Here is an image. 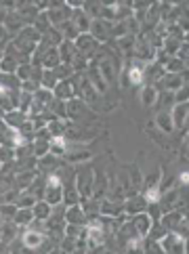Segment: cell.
Wrapping results in <instances>:
<instances>
[{
    "mask_svg": "<svg viewBox=\"0 0 189 254\" xmlns=\"http://www.w3.org/2000/svg\"><path fill=\"white\" fill-rule=\"evenodd\" d=\"M107 197V175L101 170H95V179H93V193H91V199H101Z\"/></svg>",
    "mask_w": 189,
    "mask_h": 254,
    "instance_id": "e0dca14e",
    "label": "cell"
},
{
    "mask_svg": "<svg viewBox=\"0 0 189 254\" xmlns=\"http://www.w3.org/2000/svg\"><path fill=\"white\" fill-rule=\"evenodd\" d=\"M74 49L80 53V55H84L88 61H91L99 51H101V44H99L91 34H80L78 38L74 40Z\"/></svg>",
    "mask_w": 189,
    "mask_h": 254,
    "instance_id": "9c48e42d",
    "label": "cell"
},
{
    "mask_svg": "<svg viewBox=\"0 0 189 254\" xmlns=\"http://www.w3.org/2000/svg\"><path fill=\"white\" fill-rule=\"evenodd\" d=\"M91 160H93V153L88 151L84 145L67 143V149H65V153H63V162H65L67 166H82Z\"/></svg>",
    "mask_w": 189,
    "mask_h": 254,
    "instance_id": "5b68a950",
    "label": "cell"
},
{
    "mask_svg": "<svg viewBox=\"0 0 189 254\" xmlns=\"http://www.w3.org/2000/svg\"><path fill=\"white\" fill-rule=\"evenodd\" d=\"M19 227H17L13 221H4V225L0 227V242L6 244V246H11L15 240H19Z\"/></svg>",
    "mask_w": 189,
    "mask_h": 254,
    "instance_id": "cb8c5ba5",
    "label": "cell"
},
{
    "mask_svg": "<svg viewBox=\"0 0 189 254\" xmlns=\"http://www.w3.org/2000/svg\"><path fill=\"white\" fill-rule=\"evenodd\" d=\"M181 44L183 42L179 38H175V36H166V38H162V51H164L168 57H175L179 53V49H181Z\"/></svg>",
    "mask_w": 189,
    "mask_h": 254,
    "instance_id": "d6a6232c",
    "label": "cell"
},
{
    "mask_svg": "<svg viewBox=\"0 0 189 254\" xmlns=\"http://www.w3.org/2000/svg\"><path fill=\"white\" fill-rule=\"evenodd\" d=\"M110 32H112V21H105V19H93L91 21V30H88V34H91L101 47L112 38Z\"/></svg>",
    "mask_w": 189,
    "mask_h": 254,
    "instance_id": "5bb4252c",
    "label": "cell"
},
{
    "mask_svg": "<svg viewBox=\"0 0 189 254\" xmlns=\"http://www.w3.org/2000/svg\"><path fill=\"white\" fill-rule=\"evenodd\" d=\"M93 179H95V170L93 168H82L80 172H76V189L80 193V202H82V199H91Z\"/></svg>",
    "mask_w": 189,
    "mask_h": 254,
    "instance_id": "ba28073f",
    "label": "cell"
},
{
    "mask_svg": "<svg viewBox=\"0 0 189 254\" xmlns=\"http://www.w3.org/2000/svg\"><path fill=\"white\" fill-rule=\"evenodd\" d=\"M63 238H69V240H80V238H84V227L65 223V227H63Z\"/></svg>",
    "mask_w": 189,
    "mask_h": 254,
    "instance_id": "f35d334b",
    "label": "cell"
},
{
    "mask_svg": "<svg viewBox=\"0 0 189 254\" xmlns=\"http://www.w3.org/2000/svg\"><path fill=\"white\" fill-rule=\"evenodd\" d=\"M170 120H173L175 132L187 128V118H189V103H173V107L168 110Z\"/></svg>",
    "mask_w": 189,
    "mask_h": 254,
    "instance_id": "4fadbf2b",
    "label": "cell"
},
{
    "mask_svg": "<svg viewBox=\"0 0 189 254\" xmlns=\"http://www.w3.org/2000/svg\"><path fill=\"white\" fill-rule=\"evenodd\" d=\"M63 221L69 223V225H80V227H84L88 223L86 214H84V210H82V206H80V204L65 206V216H63Z\"/></svg>",
    "mask_w": 189,
    "mask_h": 254,
    "instance_id": "ffe728a7",
    "label": "cell"
},
{
    "mask_svg": "<svg viewBox=\"0 0 189 254\" xmlns=\"http://www.w3.org/2000/svg\"><path fill=\"white\" fill-rule=\"evenodd\" d=\"M11 221H13L17 227H19V229H28V227L34 223V212H32V208H17Z\"/></svg>",
    "mask_w": 189,
    "mask_h": 254,
    "instance_id": "484cf974",
    "label": "cell"
},
{
    "mask_svg": "<svg viewBox=\"0 0 189 254\" xmlns=\"http://www.w3.org/2000/svg\"><path fill=\"white\" fill-rule=\"evenodd\" d=\"M51 210H53V206H49L44 199H38V202L34 204L32 208V212H34V221H40V223H47L49 221V216H51Z\"/></svg>",
    "mask_w": 189,
    "mask_h": 254,
    "instance_id": "4dcf8cb0",
    "label": "cell"
},
{
    "mask_svg": "<svg viewBox=\"0 0 189 254\" xmlns=\"http://www.w3.org/2000/svg\"><path fill=\"white\" fill-rule=\"evenodd\" d=\"M57 53H59V59L61 63H71V59H74L76 55V49H74V42H67V40H63L59 47H57Z\"/></svg>",
    "mask_w": 189,
    "mask_h": 254,
    "instance_id": "1f68e13d",
    "label": "cell"
},
{
    "mask_svg": "<svg viewBox=\"0 0 189 254\" xmlns=\"http://www.w3.org/2000/svg\"><path fill=\"white\" fill-rule=\"evenodd\" d=\"M141 195L145 197V202L147 204H158L160 202V195H162V189L156 185V187H145L141 191Z\"/></svg>",
    "mask_w": 189,
    "mask_h": 254,
    "instance_id": "ab89813d",
    "label": "cell"
},
{
    "mask_svg": "<svg viewBox=\"0 0 189 254\" xmlns=\"http://www.w3.org/2000/svg\"><path fill=\"white\" fill-rule=\"evenodd\" d=\"M57 65H61V59H59L57 49H47V51L42 53L40 67H42V69H55Z\"/></svg>",
    "mask_w": 189,
    "mask_h": 254,
    "instance_id": "f546056e",
    "label": "cell"
},
{
    "mask_svg": "<svg viewBox=\"0 0 189 254\" xmlns=\"http://www.w3.org/2000/svg\"><path fill=\"white\" fill-rule=\"evenodd\" d=\"M15 162V147H8V145H0V164H13Z\"/></svg>",
    "mask_w": 189,
    "mask_h": 254,
    "instance_id": "60d3db41",
    "label": "cell"
},
{
    "mask_svg": "<svg viewBox=\"0 0 189 254\" xmlns=\"http://www.w3.org/2000/svg\"><path fill=\"white\" fill-rule=\"evenodd\" d=\"M61 158H57V156H53V153H47L44 158H40V160H36V170H40V172H55L59 166H61V162H59Z\"/></svg>",
    "mask_w": 189,
    "mask_h": 254,
    "instance_id": "83f0119b",
    "label": "cell"
},
{
    "mask_svg": "<svg viewBox=\"0 0 189 254\" xmlns=\"http://www.w3.org/2000/svg\"><path fill=\"white\" fill-rule=\"evenodd\" d=\"M158 244L162 254H187V238H181L175 231H168Z\"/></svg>",
    "mask_w": 189,
    "mask_h": 254,
    "instance_id": "8992f818",
    "label": "cell"
},
{
    "mask_svg": "<svg viewBox=\"0 0 189 254\" xmlns=\"http://www.w3.org/2000/svg\"><path fill=\"white\" fill-rule=\"evenodd\" d=\"M177 181H179V185H181V189H185V187H187V183H189V175H187V170H181V172H179Z\"/></svg>",
    "mask_w": 189,
    "mask_h": 254,
    "instance_id": "f6af8a7d",
    "label": "cell"
},
{
    "mask_svg": "<svg viewBox=\"0 0 189 254\" xmlns=\"http://www.w3.org/2000/svg\"><path fill=\"white\" fill-rule=\"evenodd\" d=\"M19 244L28 250H40L44 244H47V233L40 231V229H34V227H28L19 233Z\"/></svg>",
    "mask_w": 189,
    "mask_h": 254,
    "instance_id": "52a82bcc",
    "label": "cell"
},
{
    "mask_svg": "<svg viewBox=\"0 0 189 254\" xmlns=\"http://www.w3.org/2000/svg\"><path fill=\"white\" fill-rule=\"evenodd\" d=\"M139 101L143 107H154L160 103V90L151 84H143L139 88Z\"/></svg>",
    "mask_w": 189,
    "mask_h": 254,
    "instance_id": "ac0fdd59",
    "label": "cell"
},
{
    "mask_svg": "<svg viewBox=\"0 0 189 254\" xmlns=\"http://www.w3.org/2000/svg\"><path fill=\"white\" fill-rule=\"evenodd\" d=\"M47 17H49V21H51V28H61L65 21H69V17H71V11L65 6V2H51L49 6V11H47Z\"/></svg>",
    "mask_w": 189,
    "mask_h": 254,
    "instance_id": "30bf717a",
    "label": "cell"
},
{
    "mask_svg": "<svg viewBox=\"0 0 189 254\" xmlns=\"http://www.w3.org/2000/svg\"><path fill=\"white\" fill-rule=\"evenodd\" d=\"M187 86L185 84V74H164L162 80L156 84V88L160 93H168V95H175L179 88Z\"/></svg>",
    "mask_w": 189,
    "mask_h": 254,
    "instance_id": "8fae6325",
    "label": "cell"
},
{
    "mask_svg": "<svg viewBox=\"0 0 189 254\" xmlns=\"http://www.w3.org/2000/svg\"><path fill=\"white\" fill-rule=\"evenodd\" d=\"M69 21L74 23V28L78 30V34H88V30H91V17H88L82 8H78V11H71V17Z\"/></svg>",
    "mask_w": 189,
    "mask_h": 254,
    "instance_id": "603a6c76",
    "label": "cell"
},
{
    "mask_svg": "<svg viewBox=\"0 0 189 254\" xmlns=\"http://www.w3.org/2000/svg\"><path fill=\"white\" fill-rule=\"evenodd\" d=\"M181 160L183 162L187 160V139H183V145H181Z\"/></svg>",
    "mask_w": 189,
    "mask_h": 254,
    "instance_id": "bcb514c9",
    "label": "cell"
},
{
    "mask_svg": "<svg viewBox=\"0 0 189 254\" xmlns=\"http://www.w3.org/2000/svg\"><path fill=\"white\" fill-rule=\"evenodd\" d=\"M130 227H132V231L139 235V238H147V233H149V229H151V219L147 216V212H141V214H134V216H130Z\"/></svg>",
    "mask_w": 189,
    "mask_h": 254,
    "instance_id": "2e32d148",
    "label": "cell"
},
{
    "mask_svg": "<svg viewBox=\"0 0 189 254\" xmlns=\"http://www.w3.org/2000/svg\"><path fill=\"white\" fill-rule=\"evenodd\" d=\"M151 126H156V128H158L162 134H166V137H170V134H175V126H173V120H170L168 110L158 112V114H156V118H154V122H151Z\"/></svg>",
    "mask_w": 189,
    "mask_h": 254,
    "instance_id": "d6986e66",
    "label": "cell"
},
{
    "mask_svg": "<svg viewBox=\"0 0 189 254\" xmlns=\"http://www.w3.org/2000/svg\"><path fill=\"white\" fill-rule=\"evenodd\" d=\"M15 210H17L15 204H2V206H0V214L4 216V221H11L13 214H15Z\"/></svg>",
    "mask_w": 189,
    "mask_h": 254,
    "instance_id": "7bdbcfd3",
    "label": "cell"
},
{
    "mask_svg": "<svg viewBox=\"0 0 189 254\" xmlns=\"http://www.w3.org/2000/svg\"><path fill=\"white\" fill-rule=\"evenodd\" d=\"M187 219L183 210H173V212H164L160 219V225L164 227L166 231H177V227L181 225V221Z\"/></svg>",
    "mask_w": 189,
    "mask_h": 254,
    "instance_id": "7402d4cb",
    "label": "cell"
},
{
    "mask_svg": "<svg viewBox=\"0 0 189 254\" xmlns=\"http://www.w3.org/2000/svg\"><path fill=\"white\" fill-rule=\"evenodd\" d=\"M65 149H67V139H65V137H53V139H51V149H49V153H53V156H57V158H63Z\"/></svg>",
    "mask_w": 189,
    "mask_h": 254,
    "instance_id": "8d00e7d4",
    "label": "cell"
},
{
    "mask_svg": "<svg viewBox=\"0 0 189 254\" xmlns=\"http://www.w3.org/2000/svg\"><path fill=\"white\" fill-rule=\"evenodd\" d=\"M93 63H95L97 71L101 74V78L107 82V86L118 82L120 67H118V61H116V57L112 55V53H97V55L93 57Z\"/></svg>",
    "mask_w": 189,
    "mask_h": 254,
    "instance_id": "6da1fadb",
    "label": "cell"
},
{
    "mask_svg": "<svg viewBox=\"0 0 189 254\" xmlns=\"http://www.w3.org/2000/svg\"><path fill=\"white\" fill-rule=\"evenodd\" d=\"M53 97L59 99V101H69V99H74L76 93H74V84H71V80H63V82H57V86L53 88Z\"/></svg>",
    "mask_w": 189,
    "mask_h": 254,
    "instance_id": "d4e9b609",
    "label": "cell"
},
{
    "mask_svg": "<svg viewBox=\"0 0 189 254\" xmlns=\"http://www.w3.org/2000/svg\"><path fill=\"white\" fill-rule=\"evenodd\" d=\"M8 40H11V36H8L6 28H4V23H0V49H4Z\"/></svg>",
    "mask_w": 189,
    "mask_h": 254,
    "instance_id": "ee69618b",
    "label": "cell"
},
{
    "mask_svg": "<svg viewBox=\"0 0 189 254\" xmlns=\"http://www.w3.org/2000/svg\"><path fill=\"white\" fill-rule=\"evenodd\" d=\"M134 42H137V36H122V38L116 40V47H118L120 51V55H124L126 59H130L132 57V53H134Z\"/></svg>",
    "mask_w": 189,
    "mask_h": 254,
    "instance_id": "f1b7e54d",
    "label": "cell"
},
{
    "mask_svg": "<svg viewBox=\"0 0 189 254\" xmlns=\"http://www.w3.org/2000/svg\"><path fill=\"white\" fill-rule=\"evenodd\" d=\"M120 214H124V206L120 199H110L105 197L99 202V216H107V219H118Z\"/></svg>",
    "mask_w": 189,
    "mask_h": 254,
    "instance_id": "9a60e30c",
    "label": "cell"
},
{
    "mask_svg": "<svg viewBox=\"0 0 189 254\" xmlns=\"http://www.w3.org/2000/svg\"><path fill=\"white\" fill-rule=\"evenodd\" d=\"M162 67H164L166 74H183L185 67H187V63L181 61V59H177V57H168Z\"/></svg>",
    "mask_w": 189,
    "mask_h": 254,
    "instance_id": "e575fe53",
    "label": "cell"
},
{
    "mask_svg": "<svg viewBox=\"0 0 189 254\" xmlns=\"http://www.w3.org/2000/svg\"><path fill=\"white\" fill-rule=\"evenodd\" d=\"M38 199H40V197L34 195L32 191H19L15 206H17V208H34V204L38 202Z\"/></svg>",
    "mask_w": 189,
    "mask_h": 254,
    "instance_id": "d590c367",
    "label": "cell"
},
{
    "mask_svg": "<svg viewBox=\"0 0 189 254\" xmlns=\"http://www.w3.org/2000/svg\"><path fill=\"white\" fill-rule=\"evenodd\" d=\"M2 120H4L8 126H13L15 130H21L23 126H25V122L30 120V116L23 114V112H19V110H13V112H6Z\"/></svg>",
    "mask_w": 189,
    "mask_h": 254,
    "instance_id": "4316f807",
    "label": "cell"
},
{
    "mask_svg": "<svg viewBox=\"0 0 189 254\" xmlns=\"http://www.w3.org/2000/svg\"><path fill=\"white\" fill-rule=\"evenodd\" d=\"M49 206H59L63 204V183L57 172H49L44 177V189H42V197Z\"/></svg>",
    "mask_w": 189,
    "mask_h": 254,
    "instance_id": "3957f363",
    "label": "cell"
},
{
    "mask_svg": "<svg viewBox=\"0 0 189 254\" xmlns=\"http://www.w3.org/2000/svg\"><path fill=\"white\" fill-rule=\"evenodd\" d=\"M164 74H166L164 67H162L160 63H156V61H149L147 65H145V69H143V76H145V84H151V86H156Z\"/></svg>",
    "mask_w": 189,
    "mask_h": 254,
    "instance_id": "44dd1931",
    "label": "cell"
},
{
    "mask_svg": "<svg viewBox=\"0 0 189 254\" xmlns=\"http://www.w3.org/2000/svg\"><path fill=\"white\" fill-rule=\"evenodd\" d=\"M53 71H55V76H57V82H63V80H69L74 76V69H71V65H67V63H61V65H57Z\"/></svg>",
    "mask_w": 189,
    "mask_h": 254,
    "instance_id": "b9f144b4",
    "label": "cell"
},
{
    "mask_svg": "<svg viewBox=\"0 0 189 254\" xmlns=\"http://www.w3.org/2000/svg\"><path fill=\"white\" fill-rule=\"evenodd\" d=\"M49 149H51V141H47V139H32V156L36 160L47 156Z\"/></svg>",
    "mask_w": 189,
    "mask_h": 254,
    "instance_id": "836d02e7",
    "label": "cell"
},
{
    "mask_svg": "<svg viewBox=\"0 0 189 254\" xmlns=\"http://www.w3.org/2000/svg\"><path fill=\"white\" fill-rule=\"evenodd\" d=\"M158 206H160L162 214H164V212H173V210H183L185 212V195H183V189L170 187V189H166V191H162Z\"/></svg>",
    "mask_w": 189,
    "mask_h": 254,
    "instance_id": "277c9868",
    "label": "cell"
},
{
    "mask_svg": "<svg viewBox=\"0 0 189 254\" xmlns=\"http://www.w3.org/2000/svg\"><path fill=\"white\" fill-rule=\"evenodd\" d=\"M57 86V76L53 69H42V76H40V88H47L53 90Z\"/></svg>",
    "mask_w": 189,
    "mask_h": 254,
    "instance_id": "74e56055",
    "label": "cell"
},
{
    "mask_svg": "<svg viewBox=\"0 0 189 254\" xmlns=\"http://www.w3.org/2000/svg\"><path fill=\"white\" fill-rule=\"evenodd\" d=\"M65 114H67V120L71 124H80V126L88 124L91 120H97V114L78 97L69 99V101L65 103Z\"/></svg>",
    "mask_w": 189,
    "mask_h": 254,
    "instance_id": "7a4b0ae2",
    "label": "cell"
},
{
    "mask_svg": "<svg viewBox=\"0 0 189 254\" xmlns=\"http://www.w3.org/2000/svg\"><path fill=\"white\" fill-rule=\"evenodd\" d=\"M122 206H124V214L134 216V214H141V212H147V202L141 193H130L122 199Z\"/></svg>",
    "mask_w": 189,
    "mask_h": 254,
    "instance_id": "7c38bea8",
    "label": "cell"
},
{
    "mask_svg": "<svg viewBox=\"0 0 189 254\" xmlns=\"http://www.w3.org/2000/svg\"><path fill=\"white\" fill-rule=\"evenodd\" d=\"M0 170H2V164H0Z\"/></svg>",
    "mask_w": 189,
    "mask_h": 254,
    "instance_id": "7dc6e473",
    "label": "cell"
}]
</instances>
